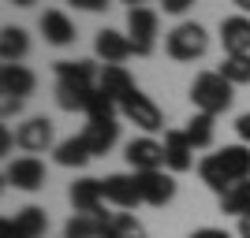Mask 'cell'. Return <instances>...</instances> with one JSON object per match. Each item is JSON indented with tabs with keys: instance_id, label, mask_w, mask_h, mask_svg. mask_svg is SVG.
Masks as SVG:
<instances>
[{
	"instance_id": "cell-11",
	"label": "cell",
	"mask_w": 250,
	"mask_h": 238,
	"mask_svg": "<svg viewBox=\"0 0 250 238\" xmlns=\"http://www.w3.org/2000/svg\"><path fill=\"white\" fill-rule=\"evenodd\" d=\"M165 167L172 175H183L194 167V145L187 130H165Z\"/></svg>"
},
{
	"instance_id": "cell-7",
	"label": "cell",
	"mask_w": 250,
	"mask_h": 238,
	"mask_svg": "<svg viewBox=\"0 0 250 238\" xmlns=\"http://www.w3.org/2000/svg\"><path fill=\"white\" fill-rule=\"evenodd\" d=\"M4 183L15 186V190L34 194V190L45 186V164L38 156H15V160H8V167H4Z\"/></svg>"
},
{
	"instance_id": "cell-35",
	"label": "cell",
	"mask_w": 250,
	"mask_h": 238,
	"mask_svg": "<svg viewBox=\"0 0 250 238\" xmlns=\"http://www.w3.org/2000/svg\"><path fill=\"white\" fill-rule=\"evenodd\" d=\"M239 238H250V212L239 220Z\"/></svg>"
},
{
	"instance_id": "cell-37",
	"label": "cell",
	"mask_w": 250,
	"mask_h": 238,
	"mask_svg": "<svg viewBox=\"0 0 250 238\" xmlns=\"http://www.w3.org/2000/svg\"><path fill=\"white\" fill-rule=\"evenodd\" d=\"M15 8H30V4H38V0H11Z\"/></svg>"
},
{
	"instance_id": "cell-22",
	"label": "cell",
	"mask_w": 250,
	"mask_h": 238,
	"mask_svg": "<svg viewBox=\"0 0 250 238\" xmlns=\"http://www.w3.org/2000/svg\"><path fill=\"white\" fill-rule=\"evenodd\" d=\"M97 67L90 60H56V82H75V86H97Z\"/></svg>"
},
{
	"instance_id": "cell-28",
	"label": "cell",
	"mask_w": 250,
	"mask_h": 238,
	"mask_svg": "<svg viewBox=\"0 0 250 238\" xmlns=\"http://www.w3.org/2000/svg\"><path fill=\"white\" fill-rule=\"evenodd\" d=\"M231 86H247L250 82V56H224V63L217 67Z\"/></svg>"
},
{
	"instance_id": "cell-32",
	"label": "cell",
	"mask_w": 250,
	"mask_h": 238,
	"mask_svg": "<svg viewBox=\"0 0 250 238\" xmlns=\"http://www.w3.org/2000/svg\"><path fill=\"white\" fill-rule=\"evenodd\" d=\"M19 112H22V97H4V119H11Z\"/></svg>"
},
{
	"instance_id": "cell-36",
	"label": "cell",
	"mask_w": 250,
	"mask_h": 238,
	"mask_svg": "<svg viewBox=\"0 0 250 238\" xmlns=\"http://www.w3.org/2000/svg\"><path fill=\"white\" fill-rule=\"evenodd\" d=\"M235 8H239V15H250V0H231Z\"/></svg>"
},
{
	"instance_id": "cell-3",
	"label": "cell",
	"mask_w": 250,
	"mask_h": 238,
	"mask_svg": "<svg viewBox=\"0 0 250 238\" xmlns=\"http://www.w3.org/2000/svg\"><path fill=\"white\" fill-rule=\"evenodd\" d=\"M206 49H209V34L202 22H179L176 30L165 37V52L179 63H190L198 56H206Z\"/></svg>"
},
{
	"instance_id": "cell-25",
	"label": "cell",
	"mask_w": 250,
	"mask_h": 238,
	"mask_svg": "<svg viewBox=\"0 0 250 238\" xmlns=\"http://www.w3.org/2000/svg\"><path fill=\"white\" fill-rule=\"evenodd\" d=\"M220 212H224V216H235V220L247 216L250 212V179H243V183H235V186H228L220 194Z\"/></svg>"
},
{
	"instance_id": "cell-26",
	"label": "cell",
	"mask_w": 250,
	"mask_h": 238,
	"mask_svg": "<svg viewBox=\"0 0 250 238\" xmlns=\"http://www.w3.org/2000/svg\"><path fill=\"white\" fill-rule=\"evenodd\" d=\"M187 138H190V145L194 149H209L213 145V130H217V115H206V112H194L187 119Z\"/></svg>"
},
{
	"instance_id": "cell-27",
	"label": "cell",
	"mask_w": 250,
	"mask_h": 238,
	"mask_svg": "<svg viewBox=\"0 0 250 238\" xmlns=\"http://www.w3.org/2000/svg\"><path fill=\"white\" fill-rule=\"evenodd\" d=\"M104 238H146V231H142V223H138L131 212H112V220H108V235Z\"/></svg>"
},
{
	"instance_id": "cell-30",
	"label": "cell",
	"mask_w": 250,
	"mask_h": 238,
	"mask_svg": "<svg viewBox=\"0 0 250 238\" xmlns=\"http://www.w3.org/2000/svg\"><path fill=\"white\" fill-rule=\"evenodd\" d=\"M235 134H239L243 145H250V112H243L239 119H235Z\"/></svg>"
},
{
	"instance_id": "cell-4",
	"label": "cell",
	"mask_w": 250,
	"mask_h": 238,
	"mask_svg": "<svg viewBox=\"0 0 250 238\" xmlns=\"http://www.w3.org/2000/svg\"><path fill=\"white\" fill-rule=\"evenodd\" d=\"M120 115L124 119H131L135 127H142L146 134H157V130H165V115H161V108H157L153 101H149L142 90H131V93L120 101Z\"/></svg>"
},
{
	"instance_id": "cell-21",
	"label": "cell",
	"mask_w": 250,
	"mask_h": 238,
	"mask_svg": "<svg viewBox=\"0 0 250 238\" xmlns=\"http://www.w3.org/2000/svg\"><path fill=\"white\" fill-rule=\"evenodd\" d=\"M97 86H75V82H56V104L63 112H86L94 101Z\"/></svg>"
},
{
	"instance_id": "cell-16",
	"label": "cell",
	"mask_w": 250,
	"mask_h": 238,
	"mask_svg": "<svg viewBox=\"0 0 250 238\" xmlns=\"http://www.w3.org/2000/svg\"><path fill=\"white\" fill-rule=\"evenodd\" d=\"M97 90H101L104 97H108V101H124L127 93H131V90H135V78H131V74H127V67L124 63H104L101 67V74H97Z\"/></svg>"
},
{
	"instance_id": "cell-9",
	"label": "cell",
	"mask_w": 250,
	"mask_h": 238,
	"mask_svg": "<svg viewBox=\"0 0 250 238\" xmlns=\"http://www.w3.org/2000/svg\"><path fill=\"white\" fill-rule=\"evenodd\" d=\"M138 194H142V201L146 205H153V208H161V205H168L172 197H176V179H172V171H138Z\"/></svg>"
},
{
	"instance_id": "cell-19",
	"label": "cell",
	"mask_w": 250,
	"mask_h": 238,
	"mask_svg": "<svg viewBox=\"0 0 250 238\" xmlns=\"http://www.w3.org/2000/svg\"><path fill=\"white\" fill-rule=\"evenodd\" d=\"M108 220L112 212H97V216H86V212H75L63 227V238H104L108 235Z\"/></svg>"
},
{
	"instance_id": "cell-34",
	"label": "cell",
	"mask_w": 250,
	"mask_h": 238,
	"mask_svg": "<svg viewBox=\"0 0 250 238\" xmlns=\"http://www.w3.org/2000/svg\"><path fill=\"white\" fill-rule=\"evenodd\" d=\"M11 142H15V138H11V130L4 127V130H0V153H11Z\"/></svg>"
},
{
	"instance_id": "cell-10",
	"label": "cell",
	"mask_w": 250,
	"mask_h": 238,
	"mask_svg": "<svg viewBox=\"0 0 250 238\" xmlns=\"http://www.w3.org/2000/svg\"><path fill=\"white\" fill-rule=\"evenodd\" d=\"M15 145H19L26 156L45 153V149L52 145V123L45 119V115H30L26 123L15 127Z\"/></svg>"
},
{
	"instance_id": "cell-23",
	"label": "cell",
	"mask_w": 250,
	"mask_h": 238,
	"mask_svg": "<svg viewBox=\"0 0 250 238\" xmlns=\"http://www.w3.org/2000/svg\"><path fill=\"white\" fill-rule=\"evenodd\" d=\"M26 52H30V37H26L22 26H4L0 30V60L4 63H19Z\"/></svg>"
},
{
	"instance_id": "cell-14",
	"label": "cell",
	"mask_w": 250,
	"mask_h": 238,
	"mask_svg": "<svg viewBox=\"0 0 250 238\" xmlns=\"http://www.w3.org/2000/svg\"><path fill=\"white\" fill-rule=\"evenodd\" d=\"M101 190H104V201L116 208H135L142 201L135 175H108V179H101Z\"/></svg>"
},
{
	"instance_id": "cell-13",
	"label": "cell",
	"mask_w": 250,
	"mask_h": 238,
	"mask_svg": "<svg viewBox=\"0 0 250 238\" xmlns=\"http://www.w3.org/2000/svg\"><path fill=\"white\" fill-rule=\"evenodd\" d=\"M34 86H38V74L30 67H22V63H4L0 67V93L4 97H26L34 93Z\"/></svg>"
},
{
	"instance_id": "cell-8",
	"label": "cell",
	"mask_w": 250,
	"mask_h": 238,
	"mask_svg": "<svg viewBox=\"0 0 250 238\" xmlns=\"http://www.w3.org/2000/svg\"><path fill=\"white\" fill-rule=\"evenodd\" d=\"M124 156H127V164L135 167V175L138 171H161V167H165V142H153L149 134L131 138Z\"/></svg>"
},
{
	"instance_id": "cell-2",
	"label": "cell",
	"mask_w": 250,
	"mask_h": 238,
	"mask_svg": "<svg viewBox=\"0 0 250 238\" xmlns=\"http://www.w3.org/2000/svg\"><path fill=\"white\" fill-rule=\"evenodd\" d=\"M235 86L224 78L220 71H202L194 82H190V104H194V112H206V115H220L228 112L235 93H231Z\"/></svg>"
},
{
	"instance_id": "cell-5",
	"label": "cell",
	"mask_w": 250,
	"mask_h": 238,
	"mask_svg": "<svg viewBox=\"0 0 250 238\" xmlns=\"http://www.w3.org/2000/svg\"><path fill=\"white\" fill-rule=\"evenodd\" d=\"M45 227H49V216H45V208L38 205H26L19 208L15 216L0 220V238H42Z\"/></svg>"
},
{
	"instance_id": "cell-38",
	"label": "cell",
	"mask_w": 250,
	"mask_h": 238,
	"mask_svg": "<svg viewBox=\"0 0 250 238\" xmlns=\"http://www.w3.org/2000/svg\"><path fill=\"white\" fill-rule=\"evenodd\" d=\"M124 4H131V8H146V0H124Z\"/></svg>"
},
{
	"instance_id": "cell-1",
	"label": "cell",
	"mask_w": 250,
	"mask_h": 238,
	"mask_svg": "<svg viewBox=\"0 0 250 238\" xmlns=\"http://www.w3.org/2000/svg\"><path fill=\"white\" fill-rule=\"evenodd\" d=\"M198 179L217 197L228 186L250 179V145H243V142L239 145H224V149H217V153L202 156L198 160Z\"/></svg>"
},
{
	"instance_id": "cell-31",
	"label": "cell",
	"mask_w": 250,
	"mask_h": 238,
	"mask_svg": "<svg viewBox=\"0 0 250 238\" xmlns=\"http://www.w3.org/2000/svg\"><path fill=\"white\" fill-rule=\"evenodd\" d=\"M67 4H75V8H83V11H104L108 8V0H67Z\"/></svg>"
},
{
	"instance_id": "cell-24",
	"label": "cell",
	"mask_w": 250,
	"mask_h": 238,
	"mask_svg": "<svg viewBox=\"0 0 250 238\" xmlns=\"http://www.w3.org/2000/svg\"><path fill=\"white\" fill-rule=\"evenodd\" d=\"M52 156H56V164H60V167H83L94 153H90V145L83 142V134H75V138H63V142H56Z\"/></svg>"
},
{
	"instance_id": "cell-15",
	"label": "cell",
	"mask_w": 250,
	"mask_h": 238,
	"mask_svg": "<svg viewBox=\"0 0 250 238\" xmlns=\"http://www.w3.org/2000/svg\"><path fill=\"white\" fill-rule=\"evenodd\" d=\"M94 52L101 56L104 63H124L127 56H135V45H131L127 34L104 26V30H97V37H94Z\"/></svg>"
},
{
	"instance_id": "cell-6",
	"label": "cell",
	"mask_w": 250,
	"mask_h": 238,
	"mask_svg": "<svg viewBox=\"0 0 250 238\" xmlns=\"http://www.w3.org/2000/svg\"><path fill=\"white\" fill-rule=\"evenodd\" d=\"M127 37L135 45V56H149L157 45V11L153 8H131L127 11Z\"/></svg>"
},
{
	"instance_id": "cell-20",
	"label": "cell",
	"mask_w": 250,
	"mask_h": 238,
	"mask_svg": "<svg viewBox=\"0 0 250 238\" xmlns=\"http://www.w3.org/2000/svg\"><path fill=\"white\" fill-rule=\"evenodd\" d=\"M116 138H120V123H116V119H104V123H86V130H83V142L90 145V153H94V156H104V153L116 145Z\"/></svg>"
},
{
	"instance_id": "cell-18",
	"label": "cell",
	"mask_w": 250,
	"mask_h": 238,
	"mask_svg": "<svg viewBox=\"0 0 250 238\" xmlns=\"http://www.w3.org/2000/svg\"><path fill=\"white\" fill-rule=\"evenodd\" d=\"M38 26H42V34H45V41H49V45H71L75 37H79V34H75V22L67 19L63 11H56V8L42 11Z\"/></svg>"
},
{
	"instance_id": "cell-12",
	"label": "cell",
	"mask_w": 250,
	"mask_h": 238,
	"mask_svg": "<svg viewBox=\"0 0 250 238\" xmlns=\"http://www.w3.org/2000/svg\"><path fill=\"white\" fill-rule=\"evenodd\" d=\"M224 56H250V15H228L220 22Z\"/></svg>"
},
{
	"instance_id": "cell-33",
	"label": "cell",
	"mask_w": 250,
	"mask_h": 238,
	"mask_svg": "<svg viewBox=\"0 0 250 238\" xmlns=\"http://www.w3.org/2000/svg\"><path fill=\"white\" fill-rule=\"evenodd\" d=\"M190 238H231L228 231H220V227H202V231H194Z\"/></svg>"
},
{
	"instance_id": "cell-29",
	"label": "cell",
	"mask_w": 250,
	"mask_h": 238,
	"mask_svg": "<svg viewBox=\"0 0 250 238\" xmlns=\"http://www.w3.org/2000/svg\"><path fill=\"white\" fill-rule=\"evenodd\" d=\"M161 8H165L168 15H183L187 8H194V0H161Z\"/></svg>"
},
{
	"instance_id": "cell-17",
	"label": "cell",
	"mask_w": 250,
	"mask_h": 238,
	"mask_svg": "<svg viewBox=\"0 0 250 238\" xmlns=\"http://www.w3.org/2000/svg\"><path fill=\"white\" fill-rule=\"evenodd\" d=\"M71 205H75V212H86V216L104 212L101 179H79V183H71Z\"/></svg>"
}]
</instances>
